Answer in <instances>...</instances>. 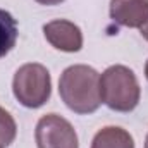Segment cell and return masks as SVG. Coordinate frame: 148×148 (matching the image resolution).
I'll use <instances>...</instances> for the list:
<instances>
[{
    "label": "cell",
    "mask_w": 148,
    "mask_h": 148,
    "mask_svg": "<svg viewBox=\"0 0 148 148\" xmlns=\"http://www.w3.org/2000/svg\"><path fill=\"white\" fill-rule=\"evenodd\" d=\"M100 97L110 110L131 112L141 98V88L136 74L129 67L115 64L100 74Z\"/></svg>",
    "instance_id": "7a4b0ae2"
},
{
    "label": "cell",
    "mask_w": 148,
    "mask_h": 148,
    "mask_svg": "<svg viewBox=\"0 0 148 148\" xmlns=\"http://www.w3.org/2000/svg\"><path fill=\"white\" fill-rule=\"evenodd\" d=\"M140 33H141V36H143V38L148 41V19L145 21V24L140 28Z\"/></svg>",
    "instance_id": "8fae6325"
},
{
    "label": "cell",
    "mask_w": 148,
    "mask_h": 148,
    "mask_svg": "<svg viewBox=\"0 0 148 148\" xmlns=\"http://www.w3.org/2000/svg\"><path fill=\"white\" fill-rule=\"evenodd\" d=\"M91 148H134V140L126 129L119 126H107L95 134Z\"/></svg>",
    "instance_id": "52a82bcc"
},
{
    "label": "cell",
    "mask_w": 148,
    "mask_h": 148,
    "mask_svg": "<svg viewBox=\"0 0 148 148\" xmlns=\"http://www.w3.org/2000/svg\"><path fill=\"white\" fill-rule=\"evenodd\" d=\"M47 41L60 52H79L83 48V33L77 24L67 19H55L43 26Z\"/></svg>",
    "instance_id": "5b68a950"
},
{
    "label": "cell",
    "mask_w": 148,
    "mask_h": 148,
    "mask_svg": "<svg viewBox=\"0 0 148 148\" xmlns=\"http://www.w3.org/2000/svg\"><path fill=\"white\" fill-rule=\"evenodd\" d=\"M38 3H41V5H59V3H62L64 0H36Z\"/></svg>",
    "instance_id": "30bf717a"
},
{
    "label": "cell",
    "mask_w": 148,
    "mask_h": 148,
    "mask_svg": "<svg viewBox=\"0 0 148 148\" xmlns=\"http://www.w3.org/2000/svg\"><path fill=\"white\" fill-rule=\"evenodd\" d=\"M35 140L38 148H79L73 124L57 114H47L38 121Z\"/></svg>",
    "instance_id": "277c9868"
},
{
    "label": "cell",
    "mask_w": 148,
    "mask_h": 148,
    "mask_svg": "<svg viewBox=\"0 0 148 148\" xmlns=\"http://www.w3.org/2000/svg\"><path fill=\"white\" fill-rule=\"evenodd\" d=\"M59 95L74 114L86 115L97 112L102 103L100 74L84 64L69 66L60 74Z\"/></svg>",
    "instance_id": "6da1fadb"
},
{
    "label": "cell",
    "mask_w": 148,
    "mask_h": 148,
    "mask_svg": "<svg viewBox=\"0 0 148 148\" xmlns=\"http://www.w3.org/2000/svg\"><path fill=\"white\" fill-rule=\"evenodd\" d=\"M12 91L21 105L28 109L43 107L52 95V77L48 69L36 62L21 66L14 74Z\"/></svg>",
    "instance_id": "3957f363"
},
{
    "label": "cell",
    "mask_w": 148,
    "mask_h": 148,
    "mask_svg": "<svg viewBox=\"0 0 148 148\" xmlns=\"http://www.w3.org/2000/svg\"><path fill=\"white\" fill-rule=\"evenodd\" d=\"M16 134H17V124L14 117L3 107H0V148H7L9 145H12Z\"/></svg>",
    "instance_id": "9c48e42d"
},
{
    "label": "cell",
    "mask_w": 148,
    "mask_h": 148,
    "mask_svg": "<svg viewBox=\"0 0 148 148\" xmlns=\"http://www.w3.org/2000/svg\"><path fill=\"white\" fill-rule=\"evenodd\" d=\"M145 148H148V134H147V140H145Z\"/></svg>",
    "instance_id": "4fadbf2b"
},
{
    "label": "cell",
    "mask_w": 148,
    "mask_h": 148,
    "mask_svg": "<svg viewBox=\"0 0 148 148\" xmlns=\"http://www.w3.org/2000/svg\"><path fill=\"white\" fill-rule=\"evenodd\" d=\"M17 23L10 12L0 9V59L5 57L17 41Z\"/></svg>",
    "instance_id": "ba28073f"
},
{
    "label": "cell",
    "mask_w": 148,
    "mask_h": 148,
    "mask_svg": "<svg viewBox=\"0 0 148 148\" xmlns=\"http://www.w3.org/2000/svg\"><path fill=\"white\" fill-rule=\"evenodd\" d=\"M145 77L148 79V60H147V64H145Z\"/></svg>",
    "instance_id": "7c38bea8"
},
{
    "label": "cell",
    "mask_w": 148,
    "mask_h": 148,
    "mask_svg": "<svg viewBox=\"0 0 148 148\" xmlns=\"http://www.w3.org/2000/svg\"><path fill=\"white\" fill-rule=\"evenodd\" d=\"M110 19L124 28H141L148 19V0H110Z\"/></svg>",
    "instance_id": "8992f818"
}]
</instances>
